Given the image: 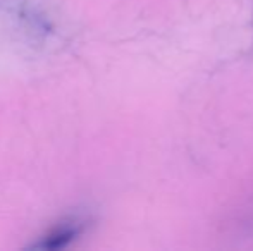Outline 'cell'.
<instances>
[{"mask_svg": "<svg viewBox=\"0 0 253 251\" xmlns=\"http://www.w3.org/2000/svg\"><path fill=\"white\" fill-rule=\"evenodd\" d=\"M83 231V220H76V218H66L64 222H59L53 229L47 232L42 238L40 243L35 245V248L42 250H59L67 246L71 241L78 238Z\"/></svg>", "mask_w": 253, "mask_h": 251, "instance_id": "1", "label": "cell"}]
</instances>
